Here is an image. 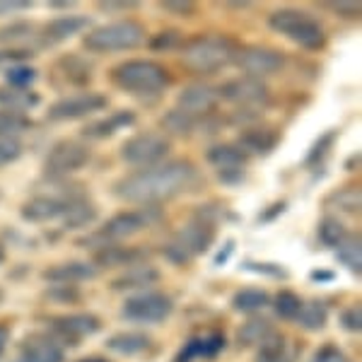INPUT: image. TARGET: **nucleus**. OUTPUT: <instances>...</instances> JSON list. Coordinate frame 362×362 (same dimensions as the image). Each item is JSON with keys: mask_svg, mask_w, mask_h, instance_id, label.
I'll return each mask as SVG.
<instances>
[{"mask_svg": "<svg viewBox=\"0 0 362 362\" xmlns=\"http://www.w3.org/2000/svg\"><path fill=\"white\" fill-rule=\"evenodd\" d=\"M160 220V215L153 213V210H136V213H119L114 215L112 220H107L99 230L95 232L92 237L87 239H80V244L85 247H97V244H114V242H121V239H128L133 237L136 232L145 230Z\"/></svg>", "mask_w": 362, "mask_h": 362, "instance_id": "nucleus-6", "label": "nucleus"}, {"mask_svg": "<svg viewBox=\"0 0 362 362\" xmlns=\"http://www.w3.org/2000/svg\"><path fill=\"white\" fill-rule=\"evenodd\" d=\"M109 99L104 95H95V92H85V95H73V97H61L49 107V119L51 121H75L92 116L102 109H107Z\"/></svg>", "mask_w": 362, "mask_h": 362, "instance_id": "nucleus-12", "label": "nucleus"}, {"mask_svg": "<svg viewBox=\"0 0 362 362\" xmlns=\"http://www.w3.org/2000/svg\"><path fill=\"white\" fill-rule=\"evenodd\" d=\"M22 350H25V353L15 362H63L61 350H58L54 343L44 341V338H32Z\"/></svg>", "mask_w": 362, "mask_h": 362, "instance_id": "nucleus-24", "label": "nucleus"}, {"mask_svg": "<svg viewBox=\"0 0 362 362\" xmlns=\"http://www.w3.org/2000/svg\"><path fill=\"white\" fill-rule=\"evenodd\" d=\"M0 302H3V293H0Z\"/></svg>", "mask_w": 362, "mask_h": 362, "instance_id": "nucleus-55", "label": "nucleus"}, {"mask_svg": "<svg viewBox=\"0 0 362 362\" xmlns=\"http://www.w3.org/2000/svg\"><path fill=\"white\" fill-rule=\"evenodd\" d=\"M97 264L104 268H116V266H133L140 264L145 259L143 249H119V247H109V249H99L97 251Z\"/></svg>", "mask_w": 362, "mask_h": 362, "instance_id": "nucleus-22", "label": "nucleus"}, {"mask_svg": "<svg viewBox=\"0 0 362 362\" xmlns=\"http://www.w3.org/2000/svg\"><path fill=\"white\" fill-rule=\"evenodd\" d=\"M46 297H49L51 302H63V305H70V302H78L80 300L78 290L66 288V285H61V288H51L49 293H46Z\"/></svg>", "mask_w": 362, "mask_h": 362, "instance_id": "nucleus-44", "label": "nucleus"}, {"mask_svg": "<svg viewBox=\"0 0 362 362\" xmlns=\"http://www.w3.org/2000/svg\"><path fill=\"white\" fill-rule=\"evenodd\" d=\"M78 198L68 196H34L22 206V220L27 223H51V220H63L68 215V210L75 206Z\"/></svg>", "mask_w": 362, "mask_h": 362, "instance_id": "nucleus-14", "label": "nucleus"}, {"mask_svg": "<svg viewBox=\"0 0 362 362\" xmlns=\"http://www.w3.org/2000/svg\"><path fill=\"white\" fill-rule=\"evenodd\" d=\"M247 271H256V273H264V276H271V278H288V271L283 266H276V264H264V261H247L244 264Z\"/></svg>", "mask_w": 362, "mask_h": 362, "instance_id": "nucleus-39", "label": "nucleus"}, {"mask_svg": "<svg viewBox=\"0 0 362 362\" xmlns=\"http://www.w3.org/2000/svg\"><path fill=\"white\" fill-rule=\"evenodd\" d=\"M235 54L237 46L232 44V39L218 37V34H203V37H196L184 44L181 61L194 73L210 75L230 66L235 61Z\"/></svg>", "mask_w": 362, "mask_h": 362, "instance_id": "nucleus-2", "label": "nucleus"}, {"mask_svg": "<svg viewBox=\"0 0 362 362\" xmlns=\"http://www.w3.org/2000/svg\"><path fill=\"white\" fill-rule=\"evenodd\" d=\"M34 34L32 22H10L8 27H0V42H25Z\"/></svg>", "mask_w": 362, "mask_h": 362, "instance_id": "nucleus-37", "label": "nucleus"}, {"mask_svg": "<svg viewBox=\"0 0 362 362\" xmlns=\"http://www.w3.org/2000/svg\"><path fill=\"white\" fill-rule=\"evenodd\" d=\"M56 329L66 336H92L99 331V319L92 314H68L56 321Z\"/></svg>", "mask_w": 362, "mask_h": 362, "instance_id": "nucleus-21", "label": "nucleus"}, {"mask_svg": "<svg viewBox=\"0 0 362 362\" xmlns=\"http://www.w3.org/2000/svg\"><path fill=\"white\" fill-rule=\"evenodd\" d=\"M239 143H242V148L251 155H266V153H271L273 145H276V136H273L271 131H266V128H251V131L242 133Z\"/></svg>", "mask_w": 362, "mask_h": 362, "instance_id": "nucleus-29", "label": "nucleus"}, {"mask_svg": "<svg viewBox=\"0 0 362 362\" xmlns=\"http://www.w3.org/2000/svg\"><path fill=\"white\" fill-rule=\"evenodd\" d=\"M268 27L309 51H317L326 44V34L321 25L312 15L302 13V10H293V8L276 10V13L268 17Z\"/></svg>", "mask_w": 362, "mask_h": 362, "instance_id": "nucleus-4", "label": "nucleus"}, {"mask_svg": "<svg viewBox=\"0 0 362 362\" xmlns=\"http://www.w3.org/2000/svg\"><path fill=\"white\" fill-rule=\"evenodd\" d=\"M362 249H360V237L353 235V237H346L341 244L336 247V256L341 264H346L350 271H353V276H360L362 271Z\"/></svg>", "mask_w": 362, "mask_h": 362, "instance_id": "nucleus-30", "label": "nucleus"}, {"mask_svg": "<svg viewBox=\"0 0 362 362\" xmlns=\"http://www.w3.org/2000/svg\"><path fill=\"white\" fill-rule=\"evenodd\" d=\"M25 128H29V121L22 114L0 112V138H17Z\"/></svg>", "mask_w": 362, "mask_h": 362, "instance_id": "nucleus-36", "label": "nucleus"}, {"mask_svg": "<svg viewBox=\"0 0 362 362\" xmlns=\"http://www.w3.org/2000/svg\"><path fill=\"white\" fill-rule=\"evenodd\" d=\"M162 126H165L167 131L172 133V136L186 138V136H191V133L196 131L198 121H196V119H191V116H186V114L177 112V109H172V112H167V114H165V119H162Z\"/></svg>", "mask_w": 362, "mask_h": 362, "instance_id": "nucleus-32", "label": "nucleus"}, {"mask_svg": "<svg viewBox=\"0 0 362 362\" xmlns=\"http://www.w3.org/2000/svg\"><path fill=\"white\" fill-rule=\"evenodd\" d=\"M8 338H10L8 329H5V326H0V355H3L5 346H8Z\"/></svg>", "mask_w": 362, "mask_h": 362, "instance_id": "nucleus-52", "label": "nucleus"}, {"mask_svg": "<svg viewBox=\"0 0 362 362\" xmlns=\"http://www.w3.org/2000/svg\"><path fill=\"white\" fill-rule=\"evenodd\" d=\"M213 244V227L203 220H194V223L184 225L181 230L174 235L172 244L165 249V256L172 264H189L194 256L206 254Z\"/></svg>", "mask_w": 362, "mask_h": 362, "instance_id": "nucleus-7", "label": "nucleus"}, {"mask_svg": "<svg viewBox=\"0 0 362 362\" xmlns=\"http://www.w3.org/2000/svg\"><path fill=\"white\" fill-rule=\"evenodd\" d=\"M198 179H201V174L191 162H165V165L140 169L131 177L116 181L114 194L128 203L155 206V203L169 201V198L189 191L191 186L198 184Z\"/></svg>", "mask_w": 362, "mask_h": 362, "instance_id": "nucleus-1", "label": "nucleus"}, {"mask_svg": "<svg viewBox=\"0 0 362 362\" xmlns=\"http://www.w3.org/2000/svg\"><path fill=\"white\" fill-rule=\"evenodd\" d=\"M232 249H235V242H227L225 247H223V251H220V256H218V259H215V264L223 266L225 261L230 259V251H232Z\"/></svg>", "mask_w": 362, "mask_h": 362, "instance_id": "nucleus-50", "label": "nucleus"}, {"mask_svg": "<svg viewBox=\"0 0 362 362\" xmlns=\"http://www.w3.org/2000/svg\"><path fill=\"white\" fill-rule=\"evenodd\" d=\"M133 124H136V114L124 109V112H116L112 116H104V119H97V121H92V124H87L83 128V136L90 140H107V138H112L114 133L124 131V128Z\"/></svg>", "mask_w": 362, "mask_h": 362, "instance_id": "nucleus-16", "label": "nucleus"}, {"mask_svg": "<svg viewBox=\"0 0 362 362\" xmlns=\"http://www.w3.org/2000/svg\"><path fill=\"white\" fill-rule=\"evenodd\" d=\"M208 162L213 165L218 172L223 169H242L247 165V153L237 145H230V143H218L208 150Z\"/></svg>", "mask_w": 362, "mask_h": 362, "instance_id": "nucleus-20", "label": "nucleus"}, {"mask_svg": "<svg viewBox=\"0 0 362 362\" xmlns=\"http://www.w3.org/2000/svg\"><path fill=\"white\" fill-rule=\"evenodd\" d=\"M312 362H348V360L336 346H324V348H319L317 353H314Z\"/></svg>", "mask_w": 362, "mask_h": 362, "instance_id": "nucleus-45", "label": "nucleus"}, {"mask_svg": "<svg viewBox=\"0 0 362 362\" xmlns=\"http://www.w3.org/2000/svg\"><path fill=\"white\" fill-rule=\"evenodd\" d=\"M90 162V148L80 140H63L56 143L46 155V174L49 177H68V174L83 169Z\"/></svg>", "mask_w": 362, "mask_h": 362, "instance_id": "nucleus-10", "label": "nucleus"}, {"mask_svg": "<svg viewBox=\"0 0 362 362\" xmlns=\"http://www.w3.org/2000/svg\"><path fill=\"white\" fill-rule=\"evenodd\" d=\"M232 63L242 68L249 78L261 80L264 75L278 73L285 66V56L276 49H266V46H244V49H237Z\"/></svg>", "mask_w": 362, "mask_h": 362, "instance_id": "nucleus-11", "label": "nucleus"}, {"mask_svg": "<svg viewBox=\"0 0 362 362\" xmlns=\"http://www.w3.org/2000/svg\"><path fill=\"white\" fill-rule=\"evenodd\" d=\"M174 309V302L165 293H140L128 297L121 307V317L136 324H160Z\"/></svg>", "mask_w": 362, "mask_h": 362, "instance_id": "nucleus-9", "label": "nucleus"}, {"mask_svg": "<svg viewBox=\"0 0 362 362\" xmlns=\"http://www.w3.org/2000/svg\"><path fill=\"white\" fill-rule=\"evenodd\" d=\"M162 8L169 10V13H177V15H189L194 13V3H174V0H165Z\"/></svg>", "mask_w": 362, "mask_h": 362, "instance_id": "nucleus-47", "label": "nucleus"}, {"mask_svg": "<svg viewBox=\"0 0 362 362\" xmlns=\"http://www.w3.org/2000/svg\"><path fill=\"white\" fill-rule=\"evenodd\" d=\"M157 280H160V271H155L153 266H140L112 280V290L114 293H140V290L155 285Z\"/></svg>", "mask_w": 362, "mask_h": 362, "instance_id": "nucleus-18", "label": "nucleus"}, {"mask_svg": "<svg viewBox=\"0 0 362 362\" xmlns=\"http://www.w3.org/2000/svg\"><path fill=\"white\" fill-rule=\"evenodd\" d=\"M29 56H32V51L27 49H0V68L17 66V63L27 61Z\"/></svg>", "mask_w": 362, "mask_h": 362, "instance_id": "nucleus-40", "label": "nucleus"}, {"mask_svg": "<svg viewBox=\"0 0 362 362\" xmlns=\"http://www.w3.org/2000/svg\"><path fill=\"white\" fill-rule=\"evenodd\" d=\"M87 25H90V17H85V15L56 17V20H51L49 25L42 29V37L49 44H58V42H66L73 34H78L80 29H85Z\"/></svg>", "mask_w": 362, "mask_h": 362, "instance_id": "nucleus-19", "label": "nucleus"}, {"mask_svg": "<svg viewBox=\"0 0 362 362\" xmlns=\"http://www.w3.org/2000/svg\"><path fill=\"white\" fill-rule=\"evenodd\" d=\"M83 362H107V360H99V358H90V360H83Z\"/></svg>", "mask_w": 362, "mask_h": 362, "instance_id": "nucleus-54", "label": "nucleus"}, {"mask_svg": "<svg viewBox=\"0 0 362 362\" xmlns=\"http://www.w3.org/2000/svg\"><path fill=\"white\" fill-rule=\"evenodd\" d=\"M225 348V338L220 334H213L208 338H203L201 341V355L203 358H215V355H220V350Z\"/></svg>", "mask_w": 362, "mask_h": 362, "instance_id": "nucleus-42", "label": "nucleus"}, {"mask_svg": "<svg viewBox=\"0 0 362 362\" xmlns=\"http://www.w3.org/2000/svg\"><path fill=\"white\" fill-rule=\"evenodd\" d=\"M3 261H5V247L0 244V264H3Z\"/></svg>", "mask_w": 362, "mask_h": 362, "instance_id": "nucleus-53", "label": "nucleus"}, {"mask_svg": "<svg viewBox=\"0 0 362 362\" xmlns=\"http://www.w3.org/2000/svg\"><path fill=\"white\" fill-rule=\"evenodd\" d=\"M181 37L179 32H165V34H157V37L150 42V49L153 51H169L174 49V46H179Z\"/></svg>", "mask_w": 362, "mask_h": 362, "instance_id": "nucleus-43", "label": "nucleus"}, {"mask_svg": "<svg viewBox=\"0 0 362 362\" xmlns=\"http://www.w3.org/2000/svg\"><path fill=\"white\" fill-rule=\"evenodd\" d=\"M218 92H220V99H227V102L237 104V107L247 109V112H251V109H256V107H264L268 102V97H271L264 80L249 78V75L247 78L230 80V83H225Z\"/></svg>", "mask_w": 362, "mask_h": 362, "instance_id": "nucleus-13", "label": "nucleus"}, {"mask_svg": "<svg viewBox=\"0 0 362 362\" xmlns=\"http://www.w3.org/2000/svg\"><path fill=\"white\" fill-rule=\"evenodd\" d=\"M145 42V29L133 20H121L92 29L85 37V49L95 54H119V51H131Z\"/></svg>", "mask_w": 362, "mask_h": 362, "instance_id": "nucleus-5", "label": "nucleus"}, {"mask_svg": "<svg viewBox=\"0 0 362 362\" xmlns=\"http://www.w3.org/2000/svg\"><path fill=\"white\" fill-rule=\"evenodd\" d=\"M112 80L121 90L136 97H157L172 83V75L160 63L153 61H126L112 70Z\"/></svg>", "mask_w": 362, "mask_h": 362, "instance_id": "nucleus-3", "label": "nucleus"}, {"mask_svg": "<svg viewBox=\"0 0 362 362\" xmlns=\"http://www.w3.org/2000/svg\"><path fill=\"white\" fill-rule=\"evenodd\" d=\"M150 336L138 334V331H128V334H116L107 341V348L119 355H138L150 348Z\"/></svg>", "mask_w": 362, "mask_h": 362, "instance_id": "nucleus-25", "label": "nucleus"}, {"mask_svg": "<svg viewBox=\"0 0 362 362\" xmlns=\"http://www.w3.org/2000/svg\"><path fill=\"white\" fill-rule=\"evenodd\" d=\"M44 278L49 280V283H58V285L83 283V280L97 278V266L85 264V261H68V264L51 266L49 271L44 273Z\"/></svg>", "mask_w": 362, "mask_h": 362, "instance_id": "nucleus-17", "label": "nucleus"}, {"mask_svg": "<svg viewBox=\"0 0 362 362\" xmlns=\"http://www.w3.org/2000/svg\"><path fill=\"white\" fill-rule=\"evenodd\" d=\"M256 362H293V355H290V348H288V343H285V338L273 331V334L259 346Z\"/></svg>", "mask_w": 362, "mask_h": 362, "instance_id": "nucleus-26", "label": "nucleus"}, {"mask_svg": "<svg viewBox=\"0 0 362 362\" xmlns=\"http://www.w3.org/2000/svg\"><path fill=\"white\" fill-rule=\"evenodd\" d=\"M169 153H172V143L160 133H140L121 145V160L140 169L157 167Z\"/></svg>", "mask_w": 362, "mask_h": 362, "instance_id": "nucleus-8", "label": "nucleus"}, {"mask_svg": "<svg viewBox=\"0 0 362 362\" xmlns=\"http://www.w3.org/2000/svg\"><path fill=\"white\" fill-rule=\"evenodd\" d=\"M331 138H334V136H331V133H329V136H324V138L319 140L317 148H312V153H309V162H319V155L324 153V150L331 145Z\"/></svg>", "mask_w": 362, "mask_h": 362, "instance_id": "nucleus-49", "label": "nucleus"}, {"mask_svg": "<svg viewBox=\"0 0 362 362\" xmlns=\"http://www.w3.org/2000/svg\"><path fill=\"white\" fill-rule=\"evenodd\" d=\"M37 80V70L27 63H17V66H10L5 70V83L13 90H29Z\"/></svg>", "mask_w": 362, "mask_h": 362, "instance_id": "nucleus-33", "label": "nucleus"}, {"mask_svg": "<svg viewBox=\"0 0 362 362\" xmlns=\"http://www.w3.org/2000/svg\"><path fill=\"white\" fill-rule=\"evenodd\" d=\"M300 309H302V300L295 293H280L276 297V314L280 319L295 321L297 314H300Z\"/></svg>", "mask_w": 362, "mask_h": 362, "instance_id": "nucleus-35", "label": "nucleus"}, {"mask_svg": "<svg viewBox=\"0 0 362 362\" xmlns=\"http://www.w3.org/2000/svg\"><path fill=\"white\" fill-rule=\"evenodd\" d=\"M220 184H242L244 181V169H223L218 172Z\"/></svg>", "mask_w": 362, "mask_h": 362, "instance_id": "nucleus-46", "label": "nucleus"}, {"mask_svg": "<svg viewBox=\"0 0 362 362\" xmlns=\"http://www.w3.org/2000/svg\"><path fill=\"white\" fill-rule=\"evenodd\" d=\"M341 324L343 329L350 331V334H360L362 331V314H360V307H350L346 312L341 314Z\"/></svg>", "mask_w": 362, "mask_h": 362, "instance_id": "nucleus-41", "label": "nucleus"}, {"mask_svg": "<svg viewBox=\"0 0 362 362\" xmlns=\"http://www.w3.org/2000/svg\"><path fill=\"white\" fill-rule=\"evenodd\" d=\"M336 278V273H331V271H314L312 273V280H334Z\"/></svg>", "mask_w": 362, "mask_h": 362, "instance_id": "nucleus-51", "label": "nucleus"}, {"mask_svg": "<svg viewBox=\"0 0 362 362\" xmlns=\"http://www.w3.org/2000/svg\"><path fill=\"white\" fill-rule=\"evenodd\" d=\"M271 334H273V329L266 319H251L237 331V341H239V346H244V348H259Z\"/></svg>", "mask_w": 362, "mask_h": 362, "instance_id": "nucleus-27", "label": "nucleus"}, {"mask_svg": "<svg viewBox=\"0 0 362 362\" xmlns=\"http://www.w3.org/2000/svg\"><path fill=\"white\" fill-rule=\"evenodd\" d=\"M319 237H321V242L329 244V247H338V244L348 237V230H346V225H343L341 220L334 218V215H329V218L321 220Z\"/></svg>", "mask_w": 362, "mask_h": 362, "instance_id": "nucleus-34", "label": "nucleus"}, {"mask_svg": "<svg viewBox=\"0 0 362 362\" xmlns=\"http://www.w3.org/2000/svg\"><path fill=\"white\" fill-rule=\"evenodd\" d=\"M22 155V140L20 138H0V167L15 162Z\"/></svg>", "mask_w": 362, "mask_h": 362, "instance_id": "nucleus-38", "label": "nucleus"}, {"mask_svg": "<svg viewBox=\"0 0 362 362\" xmlns=\"http://www.w3.org/2000/svg\"><path fill=\"white\" fill-rule=\"evenodd\" d=\"M39 104V95L29 90H13V87H0V107L10 114H25Z\"/></svg>", "mask_w": 362, "mask_h": 362, "instance_id": "nucleus-23", "label": "nucleus"}, {"mask_svg": "<svg viewBox=\"0 0 362 362\" xmlns=\"http://www.w3.org/2000/svg\"><path fill=\"white\" fill-rule=\"evenodd\" d=\"M32 8V3H25V0H8V3H0V15L8 13H20V10Z\"/></svg>", "mask_w": 362, "mask_h": 362, "instance_id": "nucleus-48", "label": "nucleus"}, {"mask_svg": "<svg viewBox=\"0 0 362 362\" xmlns=\"http://www.w3.org/2000/svg\"><path fill=\"white\" fill-rule=\"evenodd\" d=\"M326 309L324 305H319V302H302V309L300 314H297V321H300L302 326H305L307 331H321L326 326Z\"/></svg>", "mask_w": 362, "mask_h": 362, "instance_id": "nucleus-31", "label": "nucleus"}, {"mask_svg": "<svg viewBox=\"0 0 362 362\" xmlns=\"http://www.w3.org/2000/svg\"><path fill=\"white\" fill-rule=\"evenodd\" d=\"M220 102V92L210 85H191L186 90L179 92L177 99V112L191 116L196 121H203V116H208L218 107Z\"/></svg>", "mask_w": 362, "mask_h": 362, "instance_id": "nucleus-15", "label": "nucleus"}, {"mask_svg": "<svg viewBox=\"0 0 362 362\" xmlns=\"http://www.w3.org/2000/svg\"><path fill=\"white\" fill-rule=\"evenodd\" d=\"M271 297H268L266 290L261 288H247V290H239V293L232 297V307L242 314H254V312H261Z\"/></svg>", "mask_w": 362, "mask_h": 362, "instance_id": "nucleus-28", "label": "nucleus"}]
</instances>
